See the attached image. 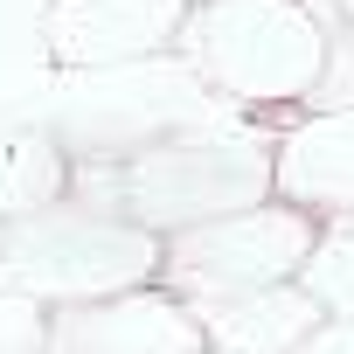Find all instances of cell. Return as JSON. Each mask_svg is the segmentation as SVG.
Here are the masks:
<instances>
[{"mask_svg":"<svg viewBox=\"0 0 354 354\" xmlns=\"http://www.w3.org/2000/svg\"><path fill=\"white\" fill-rule=\"evenodd\" d=\"M271 188H278V139L250 132L243 118L160 139V146L125 153V160H77L84 209L118 216V223L153 230V236H181V230L264 209Z\"/></svg>","mask_w":354,"mask_h":354,"instance_id":"6da1fadb","label":"cell"},{"mask_svg":"<svg viewBox=\"0 0 354 354\" xmlns=\"http://www.w3.org/2000/svg\"><path fill=\"white\" fill-rule=\"evenodd\" d=\"M49 125L63 146H77V160H125L181 132L236 125V104L174 49L118 70H70L49 97Z\"/></svg>","mask_w":354,"mask_h":354,"instance_id":"7a4b0ae2","label":"cell"},{"mask_svg":"<svg viewBox=\"0 0 354 354\" xmlns=\"http://www.w3.org/2000/svg\"><path fill=\"white\" fill-rule=\"evenodd\" d=\"M326 21L306 0H202L181 21V56L230 104L313 97L326 70Z\"/></svg>","mask_w":354,"mask_h":354,"instance_id":"3957f363","label":"cell"},{"mask_svg":"<svg viewBox=\"0 0 354 354\" xmlns=\"http://www.w3.org/2000/svg\"><path fill=\"white\" fill-rule=\"evenodd\" d=\"M160 264H167V236L97 209H42L0 230V292H21L42 306H91L139 292Z\"/></svg>","mask_w":354,"mask_h":354,"instance_id":"277c9868","label":"cell"},{"mask_svg":"<svg viewBox=\"0 0 354 354\" xmlns=\"http://www.w3.org/2000/svg\"><path fill=\"white\" fill-rule=\"evenodd\" d=\"M313 216L278 202V209H243L202 230L167 236V264L160 278L181 299H236V292H264V285H292L313 257Z\"/></svg>","mask_w":354,"mask_h":354,"instance_id":"5b68a950","label":"cell"},{"mask_svg":"<svg viewBox=\"0 0 354 354\" xmlns=\"http://www.w3.org/2000/svg\"><path fill=\"white\" fill-rule=\"evenodd\" d=\"M181 0H49L42 8V49L49 63L70 70H118L146 56L181 49Z\"/></svg>","mask_w":354,"mask_h":354,"instance_id":"8992f818","label":"cell"},{"mask_svg":"<svg viewBox=\"0 0 354 354\" xmlns=\"http://www.w3.org/2000/svg\"><path fill=\"white\" fill-rule=\"evenodd\" d=\"M202 319L195 306L167 299V292H118V299H91L56 313L49 354H209L202 347Z\"/></svg>","mask_w":354,"mask_h":354,"instance_id":"52a82bcc","label":"cell"},{"mask_svg":"<svg viewBox=\"0 0 354 354\" xmlns=\"http://www.w3.org/2000/svg\"><path fill=\"white\" fill-rule=\"evenodd\" d=\"M278 195L354 223V111H313L278 139Z\"/></svg>","mask_w":354,"mask_h":354,"instance_id":"ba28073f","label":"cell"},{"mask_svg":"<svg viewBox=\"0 0 354 354\" xmlns=\"http://www.w3.org/2000/svg\"><path fill=\"white\" fill-rule=\"evenodd\" d=\"M195 319L216 340V354H299L326 313L292 278V285H264V292H236V299H202Z\"/></svg>","mask_w":354,"mask_h":354,"instance_id":"9c48e42d","label":"cell"},{"mask_svg":"<svg viewBox=\"0 0 354 354\" xmlns=\"http://www.w3.org/2000/svg\"><path fill=\"white\" fill-rule=\"evenodd\" d=\"M70 181V167L56 153L49 132H8L0 139V216L21 223V216H42Z\"/></svg>","mask_w":354,"mask_h":354,"instance_id":"30bf717a","label":"cell"},{"mask_svg":"<svg viewBox=\"0 0 354 354\" xmlns=\"http://www.w3.org/2000/svg\"><path fill=\"white\" fill-rule=\"evenodd\" d=\"M299 292H306L326 319H354V223H333V230L313 243V257H306V271H299Z\"/></svg>","mask_w":354,"mask_h":354,"instance_id":"8fae6325","label":"cell"},{"mask_svg":"<svg viewBox=\"0 0 354 354\" xmlns=\"http://www.w3.org/2000/svg\"><path fill=\"white\" fill-rule=\"evenodd\" d=\"M49 313L42 299H21V292H0V354H49Z\"/></svg>","mask_w":354,"mask_h":354,"instance_id":"7c38bea8","label":"cell"},{"mask_svg":"<svg viewBox=\"0 0 354 354\" xmlns=\"http://www.w3.org/2000/svg\"><path fill=\"white\" fill-rule=\"evenodd\" d=\"M333 42H326V70H319V84H313V111H354V28H326Z\"/></svg>","mask_w":354,"mask_h":354,"instance_id":"4fadbf2b","label":"cell"},{"mask_svg":"<svg viewBox=\"0 0 354 354\" xmlns=\"http://www.w3.org/2000/svg\"><path fill=\"white\" fill-rule=\"evenodd\" d=\"M299 354H354V319H319Z\"/></svg>","mask_w":354,"mask_h":354,"instance_id":"5bb4252c","label":"cell"},{"mask_svg":"<svg viewBox=\"0 0 354 354\" xmlns=\"http://www.w3.org/2000/svg\"><path fill=\"white\" fill-rule=\"evenodd\" d=\"M306 8H313L326 28H354V0H306Z\"/></svg>","mask_w":354,"mask_h":354,"instance_id":"9a60e30c","label":"cell"}]
</instances>
